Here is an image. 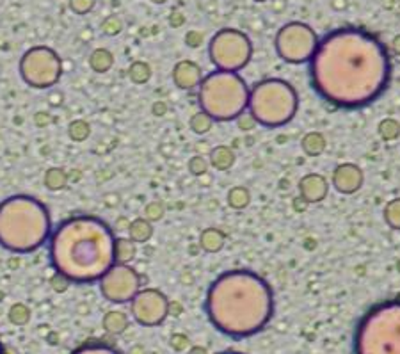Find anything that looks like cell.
Here are the masks:
<instances>
[{
  "label": "cell",
  "mask_w": 400,
  "mask_h": 354,
  "mask_svg": "<svg viewBox=\"0 0 400 354\" xmlns=\"http://www.w3.org/2000/svg\"><path fill=\"white\" fill-rule=\"evenodd\" d=\"M151 2H154V4H165L168 0H151Z\"/></svg>",
  "instance_id": "f6af8a7d"
},
{
  "label": "cell",
  "mask_w": 400,
  "mask_h": 354,
  "mask_svg": "<svg viewBox=\"0 0 400 354\" xmlns=\"http://www.w3.org/2000/svg\"><path fill=\"white\" fill-rule=\"evenodd\" d=\"M392 48L395 50V54L397 55H400V34L399 36H395L393 38V41H392Z\"/></svg>",
  "instance_id": "7bdbcfd3"
},
{
  "label": "cell",
  "mask_w": 400,
  "mask_h": 354,
  "mask_svg": "<svg viewBox=\"0 0 400 354\" xmlns=\"http://www.w3.org/2000/svg\"><path fill=\"white\" fill-rule=\"evenodd\" d=\"M20 75L34 89H48L59 82L63 75V61L52 48L32 47L22 55Z\"/></svg>",
  "instance_id": "9c48e42d"
},
{
  "label": "cell",
  "mask_w": 400,
  "mask_h": 354,
  "mask_svg": "<svg viewBox=\"0 0 400 354\" xmlns=\"http://www.w3.org/2000/svg\"><path fill=\"white\" fill-rule=\"evenodd\" d=\"M151 235H154V223H149L145 217H138V219L130 221L128 239H132L135 244L148 242Z\"/></svg>",
  "instance_id": "ac0fdd59"
},
{
  "label": "cell",
  "mask_w": 400,
  "mask_h": 354,
  "mask_svg": "<svg viewBox=\"0 0 400 354\" xmlns=\"http://www.w3.org/2000/svg\"><path fill=\"white\" fill-rule=\"evenodd\" d=\"M333 180L334 189L340 194H354L361 189V185L365 182V175L361 171L360 165L353 164V162H346L334 168L333 171Z\"/></svg>",
  "instance_id": "4fadbf2b"
},
{
  "label": "cell",
  "mask_w": 400,
  "mask_h": 354,
  "mask_svg": "<svg viewBox=\"0 0 400 354\" xmlns=\"http://www.w3.org/2000/svg\"><path fill=\"white\" fill-rule=\"evenodd\" d=\"M329 184L327 178L320 173H308L299 180V196L308 205L320 203L327 198Z\"/></svg>",
  "instance_id": "5bb4252c"
},
{
  "label": "cell",
  "mask_w": 400,
  "mask_h": 354,
  "mask_svg": "<svg viewBox=\"0 0 400 354\" xmlns=\"http://www.w3.org/2000/svg\"><path fill=\"white\" fill-rule=\"evenodd\" d=\"M45 187L50 191H61L66 187L68 184V175L64 173V170L61 168H50V170L45 173Z\"/></svg>",
  "instance_id": "cb8c5ba5"
},
{
  "label": "cell",
  "mask_w": 400,
  "mask_h": 354,
  "mask_svg": "<svg viewBox=\"0 0 400 354\" xmlns=\"http://www.w3.org/2000/svg\"><path fill=\"white\" fill-rule=\"evenodd\" d=\"M68 134H70V138L77 142L86 141V139L91 135L89 123L84 121V119H77V121H73L70 125V128H68Z\"/></svg>",
  "instance_id": "f546056e"
},
{
  "label": "cell",
  "mask_w": 400,
  "mask_h": 354,
  "mask_svg": "<svg viewBox=\"0 0 400 354\" xmlns=\"http://www.w3.org/2000/svg\"><path fill=\"white\" fill-rule=\"evenodd\" d=\"M235 152L233 148L226 145L216 146L212 152H210V165H214V170L217 171H228L230 168H233L235 164Z\"/></svg>",
  "instance_id": "2e32d148"
},
{
  "label": "cell",
  "mask_w": 400,
  "mask_h": 354,
  "mask_svg": "<svg viewBox=\"0 0 400 354\" xmlns=\"http://www.w3.org/2000/svg\"><path fill=\"white\" fill-rule=\"evenodd\" d=\"M188 346V340L187 337H184V334H175L173 339H171V347H173L175 351H185Z\"/></svg>",
  "instance_id": "f35d334b"
},
{
  "label": "cell",
  "mask_w": 400,
  "mask_h": 354,
  "mask_svg": "<svg viewBox=\"0 0 400 354\" xmlns=\"http://www.w3.org/2000/svg\"><path fill=\"white\" fill-rule=\"evenodd\" d=\"M71 354H119L118 351L103 344H86V346L75 349Z\"/></svg>",
  "instance_id": "1f68e13d"
},
{
  "label": "cell",
  "mask_w": 400,
  "mask_h": 354,
  "mask_svg": "<svg viewBox=\"0 0 400 354\" xmlns=\"http://www.w3.org/2000/svg\"><path fill=\"white\" fill-rule=\"evenodd\" d=\"M188 354H208V353H207V349H205V347H193Z\"/></svg>",
  "instance_id": "ee69618b"
},
{
  "label": "cell",
  "mask_w": 400,
  "mask_h": 354,
  "mask_svg": "<svg viewBox=\"0 0 400 354\" xmlns=\"http://www.w3.org/2000/svg\"><path fill=\"white\" fill-rule=\"evenodd\" d=\"M210 61L221 71H239L249 64L253 57L251 40L237 29H221L208 45Z\"/></svg>",
  "instance_id": "ba28073f"
},
{
  "label": "cell",
  "mask_w": 400,
  "mask_h": 354,
  "mask_svg": "<svg viewBox=\"0 0 400 354\" xmlns=\"http://www.w3.org/2000/svg\"><path fill=\"white\" fill-rule=\"evenodd\" d=\"M228 207L233 210H244L249 207L251 203V193L247 187H242V185H235L232 189L228 191Z\"/></svg>",
  "instance_id": "7402d4cb"
},
{
  "label": "cell",
  "mask_w": 400,
  "mask_h": 354,
  "mask_svg": "<svg viewBox=\"0 0 400 354\" xmlns=\"http://www.w3.org/2000/svg\"><path fill=\"white\" fill-rule=\"evenodd\" d=\"M185 22V16L182 15L180 11H173L171 15H169V24H171V27H182Z\"/></svg>",
  "instance_id": "ab89813d"
},
{
  "label": "cell",
  "mask_w": 400,
  "mask_h": 354,
  "mask_svg": "<svg viewBox=\"0 0 400 354\" xmlns=\"http://www.w3.org/2000/svg\"><path fill=\"white\" fill-rule=\"evenodd\" d=\"M276 52L285 63H310L318 45V36L310 25L302 22H290L283 25L276 34Z\"/></svg>",
  "instance_id": "30bf717a"
},
{
  "label": "cell",
  "mask_w": 400,
  "mask_h": 354,
  "mask_svg": "<svg viewBox=\"0 0 400 354\" xmlns=\"http://www.w3.org/2000/svg\"><path fill=\"white\" fill-rule=\"evenodd\" d=\"M116 235L105 221L73 216L50 235V260L55 272L70 283H93L116 264Z\"/></svg>",
  "instance_id": "3957f363"
},
{
  "label": "cell",
  "mask_w": 400,
  "mask_h": 354,
  "mask_svg": "<svg viewBox=\"0 0 400 354\" xmlns=\"http://www.w3.org/2000/svg\"><path fill=\"white\" fill-rule=\"evenodd\" d=\"M201 80H203V73H201V68L194 61L182 59L175 64L173 82L177 84V87L184 91H191L200 86Z\"/></svg>",
  "instance_id": "9a60e30c"
},
{
  "label": "cell",
  "mask_w": 400,
  "mask_h": 354,
  "mask_svg": "<svg viewBox=\"0 0 400 354\" xmlns=\"http://www.w3.org/2000/svg\"><path fill=\"white\" fill-rule=\"evenodd\" d=\"M294 207H295V210H299V212H304V210H306V207H308V203L302 200L301 196H299L297 200H294Z\"/></svg>",
  "instance_id": "60d3db41"
},
{
  "label": "cell",
  "mask_w": 400,
  "mask_h": 354,
  "mask_svg": "<svg viewBox=\"0 0 400 354\" xmlns=\"http://www.w3.org/2000/svg\"><path fill=\"white\" fill-rule=\"evenodd\" d=\"M50 235V214L40 200L18 194L0 203V246L6 251L34 253Z\"/></svg>",
  "instance_id": "277c9868"
},
{
  "label": "cell",
  "mask_w": 400,
  "mask_h": 354,
  "mask_svg": "<svg viewBox=\"0 0 400 354\" xmlns=\"http://www.w3.org/2000/svg\"><path fill=\"white\" fill-rule=\"evenodd\" d=\"M237 125H239V128L242 130V132H249V130L255 128L256 121L251 115H240L239 118H237Z\"/></svg>",
  "instance_id": "d590c367"
},
{
  "label": "cell",
  "mask_w": 400,
  "mask_h": 354,
  "mask_svg": "<svg viewBox=\"0 0 400 354\" xmlns=\"http://www.w3.org/2000/svg\"><path fill=\"white\" fill-rule=\"evenodd\" d=\"M96 0H70V9L75 15H87L93 11Z\"/></svg>",
  "instance_id": "e575fe53"
},
{
  "label": "cell",
  "mask_w": 400,
  "mask_h": 354,
  "mask_svg": "<svg viewBox=\"0 0 400 354\" xmlns=\"http://www.w3.org/2000/svg\"><path fill=\"white\" fill-rule=\"evenodd\" d=\"M385 216L386 225L393 230H400V198H395V200L388 201L385 207Z\"/></svg>",
  "instance_id": "83f0119b"
},
{
  "label": "cell",
  "mask_w": 400,
  "mask_h": 354,
  "mask_svg": "<svg viewBox=\"0 0 400 354\" xmlns=\"http://www.w3.org/2000/svg\"><path fill=\"white\" fill-rule=\"evenodd\" d=\"M311 86L341 109H360L379 98L392 79V59L376 36L338 29L324 36L310 59Z\"/></svg>",
  "instance_id": "6da1fadb"
},
{
  "label": "cell",
  "mask_w": 400,
  "mask_h": 354,
  "mask_svg": "<svg viewBox=\"0 0 400 354\" xmlns=\"http://www.w3.org/2000/svg\"><path fill=\"white\" fill-rule=\"evenodd\" d=\"M114 255H116V264H130L135 255H138V246L132 239L126 237H116V248H114Z\"/></svg>",
  "instance_id": "ffe728a7"
},
{
  "label": "cell",
  "mask_w": 400,
  "mask_h": 354,
  "mask_svg": "<svg viewBox=\"0 0 400 354\" xmlns=\"http://www.w3.org/2000/svg\"><path fill=\"white\" fill-rule=\"evenodd\" d=\"M139 290H141V276L128 264H114L100 278V292L109 303H130Z\"/></svg>",
  "instance_id": "8fae6325"
},
{
  "label": "cell",
  "mask_w": 400,
  "mask_h": 354,
  "mask_svg": "<svg viewBox=\"0 0 400 354\" xmlns=\"http://www.w3.org/2000/svg\"><path fill=\"white\" fill-rule=\"evenodd\" d=\"M114 64V55L112 52L107 48H98L89 55V66L93 68L96 73H105L112 68Z\"/></svg>",
  "instance_id": "603a6c76"
},
{
  "label": "cell",
  "mask_w": 400,
  "mask_h": 354,
  "mask_svg": "<svg viewBox=\"0 0 400 354\" xmlns=\"http://www.w3.org/2000/svg\"><path fill=\"white\" fill-rule=\"evenodd\" d=\"M201 41H203V34L198 31H188L187 36H185V45L191 48H196L200 47Z\"/></svg>",
  "instance_id": "8d00e7d4"
},
{
  "label": "cell",
  "mask_w": 400,
  "mask_h": 354,
  "mask_svg": "<svg viewBox=\"0 0 400 354\" xmlns=\"http://www.w3.org/2000/svg\"><path fill=\"white\" fill-rule=\"evenodd\" d=\"M130 311L141 326H158L169 315V300L158 288H142L130 301Z\"/></svg>",
  "instance_id": "7c38bea8"
},
{
  "label": "cell",
  "mask_w": 400,
  "mask_h": 354,
  "mask_svg": "<svg viewBox=\"0 0 400 354\" xmlns=\"http://www.w3.org/2000/svg\"><path fill=\"white\" fill-rule=\"evenodd\" d=\"M188 171L194 175V177H201L208 171V162L207 158L201 157V155H196L188 161Z\"/></svg>",
  "instance_id": "d6a6232c"
},
{
  "label": "cell",
  "mask_w": 400,
  "mask_h": 354,
  "mask_svg": "<svg viewBox=\"0 0 400 354\" xmlns=\"http://www.w3.org/2000/svg\"><path fill=\"white\" fill-rule=\"evenodd\" d=\"M198 102L214 121L237 119L249 103V87L235 71H214L200 84Z\"/></svg>",
  "instance_id": "5b68a950"
},
{
  "label": "cell",
  "mask_w": 400,
  "mask_h": 354,
  "mask_svg": "<svg viewBox=\"0 0 400 354\" xmlns=\"http://www.w3.org/2000/svg\"><path fill=\"white\" fill-rule=\"evenodd\" d=\"M165 110H168V107H165L164 102H157L154 105V115L162 116V115H165Z\"/></svg>",
  "instance_id": "b9f144b4"
},
{
  "label": "cell",
  "mask_w": 400,
  "mask_h": 354,
  "mask_svg": "<svg viewBox=\"0 0 400 354\" xmlns=\"http://www.w3.org/2000/svg\"><path fill=\"white\" fill-rule=\"evenodd\" d=\"M102 31L107 36H118L123 31V22L119 20L118 16H109L102 24Z\"/></svg>",
  "instance_id": "836d02e7"
},
{
  "label": "cell",
  "mask_w": 400,
  "mask_h": 354,
  "mask_svg": "<svg viewBox=\"0 0 400 354\" xmlns=\"http://www.w3.org/2000/svg\"><path fill=\"white\" fill-rule=\"evenodd\" d=\"M205 308L216 330L232 339H246L269 324L274 311V295L262 276L237 269L214 279Z\"/></svg>",
  "instance_id": "7a4b0ae2"
},
{
  "label": "cell",
  "mask_w": 400,
  "mask_h": 354,
  "mask_svg": "<svg viewBox=\"0 0 400 354\" xmlns=\"http://www.w3.org/2000/svg\"><path fill=\"white\" fill-rule=\"evenodd\" d=\"M221 354H240V353H221Z\"/></svg>",
  "instance_id": "7dc6e473"
},
{
  "label": "cell",
  "mask_w": 400,
  "mask_h": 354,
  "mask_svg": "<svg viewBox=\"0 0 400 354\" xmlns=\"http://www.w3.org/2000/svg\"><path fill=\"white\" fill-rule=\"evenodd\" d=\"M255 2H267V0H255Z\"/></svg>",
  "instance_id": "c3c4849f"
},
{
  "label": "cell",
  "mask_w": 400,
  "mask_h": 354,
  "mask_svg": "<svg viewBox=\"0 0 400 354\" xmlns=\"http://www.w3.org/2000/svg\"><path fill=\"white\" fill-rule=\"evenodd\" d=\"M226 244V235L217 228H205L200 235V246L207 253H219Z\"/></svg>",
  "instance_id": "e0dca14e"
},
{
  "label": "cell",
  "mask_w": 400,
  "mask_h": 354,
  "mask_svg": "<svg viewBox=\"0 0 400 354\" xmlns=\"http://www.w3.org/2000/svg\"><path fill=\"white\" fill-rule=\"evenodd\" d=\"M0 354H6V349L2 347V344H0Z\"/></svg>",
  "instance_id": "bcb514c9"
},
{
  "label": "cell",
  "mask_w": 400,
  "mask_h": 354,
  "mask_svg": "<svg viewBox=\"0 0 400 354\" xmlns=\"http://www.w3.org/2000/svg\"><path fill=\"white\" fill-rule=\"evenodd\" d=\"M128 327V317L119 310L107 311L103 317V330L110 334H121Z\"/></svg>",
  "instance_id": "44dd1931"
},
{
  "label": "cell",
  "mask_w": 400,
  "mask_h": 354,
  "mask_svg": "<svg viewBox=\"0 0 400 354\" xmlns=\"http://www.w3.org/2000/svg\"><path fill=\"white\" fill-rule=\"evenodd\" d=\"M326 146L327 141L326 138H324V134H320V132H308V134H304V138H302L301 141L302 152L310 155V157H318V155L324 154Z\"/></svg>",
  "instance_id": "d6986e66"
},
{
  "label": "cell",
  "mask_w": 400,
  "mask_h": 354,
  "mask_svg": "<svg viewBox=\"0 0 400 354\" xmlns=\"http://www.w3.org/2000/svg\"><path fill=\"white\" fill-rule=\"evenodd\" d=\"M8 317L13 324H16V326H24V324H27L29 319H31V311H29V308L25 307V304L16 303L9 308Z\"/></svg>",
  "instance_id": "f1b7e54d"
},
{
  "label": "cell",
  "mask_w": 400,
  "mask_h": 354,
  "mask_svg": "<svg viewBox=\"0 0 400 354\" xmlns=\"http://www.w3.org/2000/svg\"><path fill=\"white\" fill-rule=\"evenodd\" d=\"M377 134L383 141H395L400 135V123L393 118H385L377 125Z\"/></svg>",
  "instance_id": "484cf974"
},
{
  "label": "cell",
  "mask_w": 400,
  "mask_h": 354,
  "mask_svg": "<svg viewBox=\"0 0 400 354\" xmlns=\"http://www.w3.org/2000/svg\"><path fill=\"white\" fill-rule=\"evenodd\" d=\"M165 207L162 201H149L145 207V219H148L149 223H158V221L164 217Z\"/></svg>",
  "instance_id": "4dcf8cb0"
},
{
  "label": "cell",
  "mask_w": 400,
  "mask_h": 354,
  "mask_svg": "<svg viewBox=\"0 0 400 354\" xmlns=\"http://www.w3.org/2000/svg\"><path fill=\"white\" fill-rule=\"evenodd\" d=\"M128 79L133 84H146L151 79V68L145 61H135L128 68Z\"/></svg>",
  "instance_id": "d4e9b609"
},
{
  "label": "cell",
  "mask_w": 400,
  "mask_h": 354,
  "mask_svg": "<svg viewBox=\"0 0 400 354\" xmlns=\"http://www.w3.org/2000/svg\"><path fill=\"white\" fill-rule=\"evenodd\" d=\"M212 125H214V118L212 116H208L205 110H200V112L193 115V118H191V128H193L194 134L198 135H203L207 134V132H210Z\"/></svg>",
  "instance_id": "4316f807"
},
{
  "label": "cell",
  "mask_w": 400,
  "mask_h": 354,
  "mask_svg": "<svg viewBox=\"0 0 400 354\" xmlns=\"http://www.w3.org/2000/svg\"><path fill=\"white\" fill-rule=\"evenodd\" d=\"M354 354H400V300L363 315L354 334Z\"/></svg>",
  "instance_id": "8992f818"
},
{
  "label": "cell",
  "mask_w": 400,
  "mask_h": 354,
  "mask_svg": "<svg viewBox=\"0 0 400 354\" xmlns=\"http://www.w3.org/2000/svg\"><path fill=\"white\" fill-rule=\"evenodd\" d=\"M68 285H70V281H68L64 276H61L59 272L52 278V287H54L57 292H64L68 288Z\"/></svg>",
  "instance_id": "74e56055"
},
{
  "label": "cell",
  "mask_w": 400,
  "mask_h": 354,
  "mask_svg": "<svg viewBox=\"0 0 400 354\" xmlns=\"http://www.w3.org/2000/svg\"><path fill=\"white\" fill-rule=\"evenodd\" d=\"M249 115L256 125L278 128L295 118L299 110V95L290 82L283 79H265L249 91Z\"/></svg>",
  "instance_id": "52a82bcc"
}]
</instances>
